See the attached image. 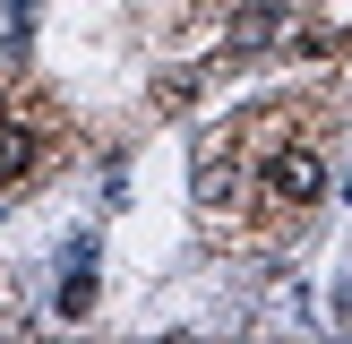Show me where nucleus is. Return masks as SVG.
<instances>
[{
	"label": "nucleus",
	"instance_id": "obj_1",
	"mask_svg": "<svg viewBox=\"0 0 352 344\" xmlns=\"http://www.w3.org/2000/svg\"><path fill=\"white\" fill-rule=\"evenodd\" d=\"M267 189H275L284 206H309V198H327V164H318L309 147H275V155H267Z\"/></svg>",
	"mask_w": 352,
	"mask_h": 344
},
{
	"label": "nucleus",
	"instance_id": "obj_2",
	"mask_svg": "<svg viewBox=\"0 0 352 344\" xmlns=\"http://www.w3.org/2000/svg\"><path fill=\"white\" fill-rule=\"evenodd\" d=\"M34 155H43V138H34L17 112H0V181H26V172H34Z\"/></svg>",
	"mask_w": 352,
	"mask_h": 344
},
{
	"label": "nucleus",
	"instance_id": "obj_3",
	"mask_svg": "<svg viewBox=\"0 0 352 344\" xmlns=\"http://www.w3.org/2000/svg\"><path fill=\"white\" fill-rule=\"evenodd\" d=\"M275 26H284V0H250V9L232 17V43L258 52V43H275Z\"/></svg>",
	"mask_w": 352,
	"mask_h": 344
},
{
	"label": "nucleus",
	"instance_id": "obj_4",
	"mask_svg": "<svg viewBox=\"0 0 352 344\" xmlns=\"http://www.w3.org/2000/svg\"><path fill=\"white\" fill-rule=\"evenodd\" d=\"M344 198H352V181H344Z\"/></svg>",
	"mask_w": 352,
	"mask_h": 344
}]
</instances>
